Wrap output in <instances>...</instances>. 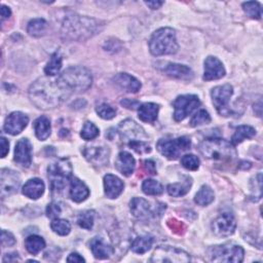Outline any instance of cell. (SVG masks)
<instances>
[{"mask_svg":"<svg viewBox=\"0 0 263 263\" xmlns=\"http://www.w3.org/2000/svg\"><path fill=\"white\" fill-rule=\"evenodd\" d=\"M68 262H84V258L81 257L78 253H71L68 258H67Z\"/></svg>","mask_w":263,"mask_h":263,"instance_id":"816d5d0a","label":"cell"},{"mask_svg":"<svg viewBox=\"0 0 263 263\" xmlns=\"http://www.w3.org/2000/svg\"><path fill=\"white\" fill-rule=\"evenodd\" d=\"M129 209L133 216L140 220H148L153 215L149 202L142 197H134L129 202Z\"/></svg>","mask_w":263,"mask_h":263,"instance_id":"7402d4cb","label":"cell"},{"mask_svg":"<svg viewBox=\"0 0 263 263\" xmlns=\"http://www.w3.org/2000/svg\"><path fill=\"white\" fill-rule=\"evenodd\" d=\"M98 115L103 118V119H112L116 116V110L111 107L109 104H106V103H103L101 105H99L96 109Z\"/></svg>","mask_w":263,"mask_h":263,"instance_id":"7bdbcfd3","label":"cell"},{"mask_svg":"<svg viewBox=\"0 0 263 263\" xmlns=\"http://www.w3.org/2000/svg\"><path fill=\"white\" fill-rule=\"evenodd\" d=\"M62 68V55L59 51H55L51 54L50 60L46 64L44 68V73L47 76H55L59 74L60 70Z\"/></svg>","mask_w":263,"mask_h":263,"instance_id":"e575fe53","label":"cell"},{"mask_svg":"<svg viewBox=\"0 0 263 263\" xmlns=\"http://www.w3.org/2000/svg\"><path fill=\"white\" fill-rule=\"evenodd\" d=\"M34 129H35L36 137L40 141L46 140L50 136V132H51L50 120L46 116L38 117L34 122Z\"/></svg>","mask_w":263,"mask_h":263,"instance_id":"83f0119b","label":"cell"},{"mask_svg":"<svg viewBox=\"0 0 263 263\" xmlns=\"http://www.w3.org/2000/svg\"><path fill=\"white\" fill-rule=\"evenodd\" d=\"M51 229L59 235H68L71 231V224L65 219H53L50 224Z\"/></svg>","mask_w":263,"mask_h":263,"instance_id":"74e56055","label":"cell"},{"mask_svg":"<svg viewBox=\"0 0 263 263\" xmlns=\"http://www.w3.org/2000/svg\"><path fill=\"white\" fill-rule=\"evenodd\" d=\"M44 183L39 178H33L28 180L23 186L22 192L25 196L31 199H38L44 193Z\"/></svg>","mask_w":263,"mask_h":263,"instance_id":"d4e9b609","label":"cell"},{"mask_svg":"<svg viewBox=\"0 0 263 263\" xmlns=\"http://www.w3.org/2000/svg\"><path fill=\"white\" fill-rule=\"evenodd\" d=\"M199 159L194 154H185L181 158V164L189 171H196L199 167Z\"/></svg>","mask_w":263,"mask_h":263,"instance_id":"b9f144b4","label":"cell"},{"mask_svg":"<svg viewBox=\"0 0 263 263\" xmlns=\"http://www.w3.org/2000/svg\"><path fill=\"white\" fill-rule=\"evenodd\" d=\"M124 184L117 176L112 174H107L104 177V189L105 194L108 198H116L118 197L123 191Z\"/></svg>","mask_w":263,"mask_h":263,"instance_id":"44dd1931","label":"cell"},{"mask_svg":"<svg viewBox=\"0 0 263 263\" xmlns=\"http://www.w3.org/2000/svg\"><path fill=\"white\" fill-rule=\"evenodd\" d=\"M118 132L122 139L127 140L128 142L132 141H143L142 139H146L147 136L144 129L137 124L134 120L126 119L120 122L118 126Z\"/></svg>","mask_w":263,"mask_h":263,"instance_id":"9a60e30c","label":"cell"},{"mask_svg":"<svg viewBox=\"0 0 263 263\" xmlns=\"http://www.w3.org/2000/svg\"><path fill=\"white\" fill-rule=\"evenodd\" d=\"M93 220H95V212L93 211H84L78 216L77 223L80 227H82L84 229H91V227L93 225Z\"/></svg>","mask_w":263,"mask_h":263,"instance_id":"f35d334b","label":"cell"},{"mask_svg":"<svg viewBox=\"0 0 263 263\" xmlns=\"http://www.w3.org/2000/svg\"><path fill=\"white\" fill-rule=\"evenodd\" d=\"M89 195L88 187L79 179L71 178L70 181V197L75 202L85 200Z\"/></svg>","mask_w":263,"mask_h":263,"instance_id":"484cf974","label":"cell"},{"mask_svg":"<svg viewBox=\"0 0 263 263\" xmlns=\"http://www.w3.org/2000/svg\"><path fill=\"white\" fill-rule=\"evenodd\" d=\"M99 128L90 121H86L81 129V133H80V136L82 139L86 140V141H89V140H92L95 138H97L99 136Z\"/></svg>","mask_w":263,"mask_h":263,"instance_id":"ab89813d","label":"cell"},{"mask_svg":"<svg viewBox=\"0 0 263 263\" xmlns=\"http://www.w3.org/2000/svg\"><path fill=\"white\" fill-rule=\"evenodd\" d=\"M211 122V116L208 111L205 110H199L197 113L194 114V116L190 120V125L192 127H196L202 124H208Z\"/></svg>","mask_w":263,"mask_h":263,"instance_id":"60d3db41","label":"cell"},{"mask_svg":"<svg viewBox=\"0 0 263 263\" xmlns=\"http://www.w3.org/2000/svg\"><path fill=\"white\" fill-rule=\"evenodd\" d=\"M57 80L68 92L85 91L92 84L91 73L82 66H71L67 68L60 74Z\"/></svg>","mask_w":263,"mask_h":263,"instance_id":"3957f363","label":"cell"},{"mask_svg":"<svg viewBox=\"0 0 263 263\" xmlns=\"http://www.w3.org/2000/svg\"><path fill=\"white\" fill-rule=\"evenodd\" d=\"M145 4L147 6H149L151 9H157L163 4V2L162 1H148V2H145Z\"/></svg>","mask_w":263,"mask_h":263,"instance_id":"9f6ffc18","label":"cell"},{"mask_svg":"<svg viewBox=\"0 0 263 263\" xmlns=\"http://www.w3.org/2000/svg\"><path fill=\"white\" fill-rule=\"evenodd\" d=\"M256 135V129L251 125H239L236 127L232 138H231V144L233 146L240 144L246 139H251Z\"/></svg>","mask_w":263,"mask_h":263,"instance_id":"f1b7e54d","label":"cell"},{"mask_svg":"<svg viewBox=\"0 0 263 263\" xmlns=\"http://www.w3.org/2000/svg\"><path fill=\"white\" fill-rule=\"evenodd\" d=\"M21 184V178L18 174L9 168H2L0 173V186L1 194L9 195L17 191V188Z\"/></svg>","mask_w":263,"mask_h":263,"instance_id":"5bb4252c","label":"cell"},{"mask_svg":"<svg viewBox=\"0 0 263 263\" xmlns=\"http://www.w3.org/2000/svg\"><path fill=\"white\" fill-rule=\"evenodd\" d=\"M11 14V11H10V8L5 6V5H2L1 6V20L4 21L5 18H8Z\"/></svg>","mask_w":263,"mask_h":263,"instance_id":"11a10c76","label":"cell"},{"mask_svg":"<svg viewBox=\"0 0 263 263\" xmlns=\"http://www.w3.org/2000/svg\"><path fill=\"white\" fill-rule=\"evenodd\" d=\"M144 163H145L144 165H145V168L148 172V174H151V175L156 174V166H155V163L153 160H146Z\"/></svg>","mask_w":263,"mask_h":263,"instance_id":"f907efd6","label":"cell"},{"mask_svg":"<svg viewBox=\"0 0 263 263\" xmlns=\"http://www.w3.org/2000/svg\"><path fill=\"white\" fill-rule=\"evenodd\" d=\"M48 179L50 181V189L52 193L62 192L71 177L72 166L68 159H60L52 162L47 167Z\"/></svg>","mask_w":263,"mask_h":263,"instance_id":"8992f818","label":"cell"},{"mask_svg":"<svg viewBox=\"0 0 263 263\" xmlns=\"http://www.w3.org/2000/svg\"><path fill=\"white\" fill-rule=\"evenodd\" d=\"M25 247L30 254L37 255L45 248V241L39 235H30L25 240Z\"/></svg>","mask_w":263,"mask_h":263,"instance_id":"d6a6232c","label":"cell"},{"mask_svg":"<svg viewBox=\"0 0 263 263\" xmlns=\"http://www.w3.org/2000/svg\"><path fill=\"white\" fill-rule=\"evenodd\" d=\"M153 245V237L150 235L138 236L132 242L130 249L136 254H144L148 252Z\"/></svg>","mask_w":263,"mask_h":263,"instance_id":"f546056e","label":"cell"},{"mask_svg":"<svg viewBox=\"0 0 263 263\" xmlns=\"http://www.w3.org/2000/svg\"><path fill=\"white\" fill-rule=\"evenodd\" d=\"M212 230L213 232L220 237H225L233 234L236 222L235 218L231 213L225 212L220 214L213 222H212Z\"/></svg>","mask_w":263,"mask_h":263,"instance_id":"7c38bea8","label":"cell"},{"mask_svg":"<svg viewBox=\"0 0 263 263\" xmlns=\"http://www.w3.org/2000/svg\"><path fill=\"white\" fill-rule=\"evenodd\" d=\"M62 209L58 202H51L46 208V216L50 219H57L61 215Z\"/></svg>","mask_w":263,"mask_h":263,"instance_id":"bcb514c9","label":"cell"},{"mask_svg":"<svg viewBox=\"0 0 263 263\" xmlns=\"http://www.w3.org/2000/svg\"><path fill=\"white\" fill-rule=\"evenodd\" d=\"M116 170L123 176H130L136 167V160L133 155L126 151H121L115 160Z\"/></svg>","mask_w":263,"mask_h":263,"instance_id":"603a6c76","label":"cell"},{"mask_svg":"<svg viewBox=\"0 0 263 263\" xmlns=\"http://www.w3.org/2000/svg\"><path fill=\"white\" fill-rule=\"evenodd\" d=\"M47 29V23L43 18H34L31 20L28 24L27 31L33 37H40L44 35Z\"/></svg>","mask_w":263,"mask_h":263,"instance_id":"836d02e7","label":"cell"},{"mask_svg":"<svg viewBox=\"0 0 263 263\" xmlns=\"http://www.w3.org/2000/svg\"><path fill=\"white\" fill-rule=\"evenodd\" d=\"M191 146V141L188 137H179L176 139H160L157 142L156 148L159 153L167 159L175 160L183 152L187 151Z\"/></svg>","mask_w":263,"mask_h":263,"instance_id":"ba28073f","label":"cell"},{"mask_svg":"<svg viewBox=\"0 0 263 263\" xmlns=\"http://www.w3.org/2000/svg\"><path fill=\"white\" fill-rule=\"evenodd\" d=\"M226 71L222 62L213 55H209L204 61L203 79L206 81L217 80L224 77Z\"/></svg>","mask_w":263,"mask_h":263,"instance_id":"ac0fdd59","label":"cell"},{"mask_svg":"<svg viewBox=\"0 0 263 263\" xmlns=\"http://www.w3.org/2000/svg\"><path fill=\"white\" fill-rule=\"evenodd\" d=\"M103 28L104 22L100 20L72 13L64 18L61 34L64 39L82 41L95 36L101 32Z\"/></svg>","mask_w":263,"mask_h":263,"instance_id":"7a4b0ae2","label":"cell"},{"mask_svg":"<svg viewBox=\"0 0 263 263\" xmlns=\"http://www.w3.org/2000/svg\"><path fill=\"white\" fill-rule=\"evenodd\" d=\"M243 11L252 18L260 20L262 15V8L261 4L257 1H248L242 3Z\"/></svg>","mask_w":263,"mask_h":263,"instance_id":"8d00e7d4","label":"cell"},{"mask_svg":"<svg viewBox=\"0 0 263 263\" xmlns=\"http://www.w3.org/2000/svg\"><path fill=\"white\" fill-rule=\"evenodd\" d=\"M121 105H123L125 108H128V109H135L139 103L137 101H132L129 99H124L121 101Z\"/></svg>","mask_w":263,"mask_h":263,"instance_id":"f5cc1de1","label":"cell"},{"mask_svg":"<svg viewBox=\"0 0 263 263\" xmlns=\"http://www.w3.org/2000/svg\"><path fill=\"white\" fill-rule=\"evenodd\" d=\"M89 248L97 259H108L113 254L112 247L100 236H96L90 240Z\"/></svg>","mask_w":263,"mask_h":263,"instance_id":"cb8c5ba5","label":"cell"},{"mask_svg":"<svg viewBox=\"0 0 263 263\" xmlns=\"http://www.w3.org/2000/svg\"><path fill=\"white\" fill-rule=\"evenodd\" d=\"M162 71L170 77L181 80H191L193 78V71L186 65L167 63L162 68Z\"/></svg>","mask_w":263,"mask_h":263,"instance_id":"ffe728a7","label":"cell"},{"mask_svg":"<svg viewBox=\"0 0 263 263\" xmlns=\"http://www.w3.org/2000/svg\"><path fill=\"white\" fill-rule=\"evenodd\" d=\"M191 260L190 255L182 249L171 246H159L155 249L151 262L154 263H187Z\"/></svg>","mask_w":263,"mask_h":263,"instance_id":"9c48e42d","label":"cell"},{"mask_svg":"<svg viewBox=\"0 0 263 263\" xmlns=\"http://www.w3.org/2000/svg\"><path fill=\"white\" fill-rule=\"evenodd\" d=\"M127 144L133 150H135L139 154H145L151 151L150 146L144 141H132V142H128Z\"/></svg>","mask_w":263,"mask_h":263,"instance_id":"f6af8a7d","label":"cell"},{"mask_svg":"<svg viewBox=\"0 0 263 263\" xmlns=\"http://www.w3.org/2000/svg\"><path fill=\"white\" fill-rule=\"evenodd\" d=\"M15 243V238L13 236V234L9 231L6 230H2L1 232V245L3 248L5 247H11Z\"/></svg>","mask_w":263,"mask_h":263,"instance_id":"7dc6e473","label":"cell"},{"mask_svg":"<svg viewBox=\"0 0 263 263\" xmlns=\"http://www.w3.org/2000/svg\"><path fill=\"white\" fill-rule=\"evenodd\" d=\"M232 95H233V87L228 83L215 86L211 90L213 104L220 115L229 116L231 114V111L228 106H229V101Z\"/></svg>","mask_w":263,"mask_h":263,"instance_id":"30bf717a","label":"cell"},{"mask_svg":"<svg viewBox=\"0 0 263 263\" xmlns=\"http://www.w3.org/2000/svg\"><path fill=\"white\" fill-rule=\"evenodd\" d=\"M2 261H3L4 263H5V262H10V263H12V262L21 261V259H20V257H18V254H17L16 252H14V253L6 254V255L4 256V258H3Z\"/></svg>","mask_w":263,"mask_h":263,"instance_id":"c3c4849f","label":"cell"},{"mask_svg":"<svg viewBox=\"0 0 263 263\" xmlns=\"http://www.w3.org/2000/svg\"><path fill=\"white\" fill-rule=\"evenodd\" d=\"M142 190L147 195H159L163 192V187L156 180L146 179L142 184Z\"/></svg>","mask_w":263,"mask_h":263,"instance_id":"d590c367","label":"cell"},{"mask_svg":"<svg viewBox=\"0 0 263 263\" xmlns=\"http://www.w3.org/2000/svg\"><path fill=\"white\" fill-rule=\"evenodd\" d=\"M28 122H29V118L26 114L20 111H15L10 113L6 117L3 125V129L5 133L9 135L16 136L26 128Z\"/></svg>","mask_w":263,"mask_h":263,"instance_id":"4fadbf2b","label":"cell"},{"mask_svg":"<svg viewBox=\"0 0 263 263\" xmlns=\"http://www.w3.org/2000/svg\"><path fill=\"white\" fill-rule=\"evenodd\" d=\"M174 105V119L182 121L189 114H191L200 105V101L195 95H183L177 97L173 103Z\"/></svg>","mask_w":263,"mask_h":263,"instance_id":"8fae6325","label":"cell"},{"mask_svg":"<svg viewBox=\"0 0 263 263\" xmlns=\"http://www.w3.org/2000/svg\"><path fill=\"white\" fill-rule=\"evenodd\" d=\"M208 254L210 261L213 262L240 263L243 260L245 251L238 245L224 243L210 248Z\"/></svg>","mask_w":263,"mask_h":263,"instance_id":"52a82bcc","label":"cell"},{"mask_svg":"<svg viewBox=\"0 0 263 263\" xmlns=\"http://www.w3.org/2000/svg\"><path fill=\"white\" fill-rule=\"evenodd\" d=\"M159 105L155 103H144L138 108V116L144 122H154L157 119Z\"/></svg>","mask_w":263,"mask_h":263,"instance_id":"4316f807","label":"cell"},{"mask_svg":"<svg viewBox=\"0 0 263 263\" xmlns=\"http://www.w3.org/2000/svg\"><path fill=\"white\" fill-rule=\"evenodd\" d=\"M112 81L115 85H117L120 89L127 92H137L141 88V82L134 76L127 73H118L116 74Z\"/></svg>","mask_w":263,"mask_h":263,"instance_id":"d6986e66","label":"cell"},{"mask_svg":"<svg viewBox=\"0 0 263 263\" xmlns=\"http://www.w3.org/2000/svg\"><path fill=\"white\" fill-rule=\"evenodd\" d=\"M198 150L205 158L212 160H229L236 156L234 146L220 138H210L202 141L198 146Z\"/></svg>","mask_w":263,"mask_h":263,"instance_id":"5b68a950","label":"cell"},{"mask_svg":"<svg viewBox=\"0 0 263 263\" xmlns=\"http://www.w3.org/2000/svg\"><path fill=\"white\" fill-rule=\"evenodd\" d=\"M191 185H192V179L190 177H186V179L182 183L170 184L167 186L166 190L171 196L179 197V196H183L186 193H188L191 188Z\"/></svg>","mask_w":263,"mask_h":263,"instance_id":"4dcf8cb0","label":"cell"},{"mask_svg":"<svg viewBox=\"0 0 263 263\" xmlns=\"http://www.w3.org/2000/svg\"><path fill=\"white\" fill-rule=\"evenodd\" d=\"M70 95L58 80L53 81L46 77L38 78L29 87V98L39 109L48 110L61 105Z\"/></svg>","mask_w":263,"mask_h":263,"instance_id":"6da1fadb","label":"cell"},{"mask_svg":"<svg viewBox=\"0 0 263 263\" xmlns=\"http://www.w3.org/2000/svg\"><path fill=\"white\" fill-rule=\"evenodd\" d=\"M14 161L24 167H29L32 162V145L27 138L17 141L14 148Z\"/></svg>","mask_w":263,"mask_h":263,"instance_id":"e0dca14e","label":"cell"},{"mask_svg":"<svg viewBox=\"0 0 263 263\" xmlns=\"http://www.w3.org/2000/svg\"><path fill=\"white\" fill-rule=\"evenodd\" d=\"M82 153L87 161L96 166H104L109 161L110 151L108 147H84Z\"/></svg>","mask_w":263,"mask_h":263,"instance_id":"2e32d148","label":"cell"},{"mask_svg":"<svg viewBox=\"0 0 263 263\" xmlns=\"http://www.w3.org/2000/svg\"><path fill=\"white\" fill-rule=\"evenodd\" d=\"M167 224H168V226H170L174 231H176V230H182V227H183V225L181 224V222H179V221H177V220H175V219L168 220V221H167Z\"/></svg>","mask_w":263,"mask_h":263,"instance_id":"db71d44e","label":"cell"},{"mask_svg":"<svg viewBox=\"0 0 263 263\" xmlns=\"http://www.w3.org/2000/svg\"><path fill=\"white\" fill-rule=\"evenodd\" d=\"M215 198V194L214 191L212 190V188L208 185H202L200 187V189L197 191V193L195 194L194 197V201L201 206H205L208 204H210Z\"/></svg>","mask_w":263,"mask_h":263,"instance_id":"1f68e13d","label":"cell"},{"mask_svg":"<svg viewBox=\"0 0 263 263\" xmlns=\"http://www.w3.org/2000/svg\"><path fill=\"white\" fill-rule=\"evenodd\" d=\"M8 151H9V143L4 137H2L1 138V157H5Z\"/></svg>","mask_w":263,"mask_h":263,"instance_id":"681fc988","label":"cell"},{"mask_svg":"<svg viewBox=\"0 0 263 263\" xmlns=\"http://www.w3.org/2000/svg\"><path fill=\"white\" fill-rule=\"evenodd\" d=\"M251 185H252V195H251V197H252V199L254 200V201H258V199H257V196H256V191H257V194L259 195V197L261 198V196H262V174L261 173H258L253 179H252V181H251Z\"/></svg>","mask_w":263,"mask_h":263,"instance_id":"ee69618b","label":"cell"},{"mask_svg":"<svg viewBox=\"0 0 263 263\" xmlns=\"http://www.w3.org/2000/svg\"><path fill=\"white\" fill-rule=\"evenodd\" d=\"M149 49L155 57L176 53L179 49V44L175 30L168 27L156 30L149 40Z\"/></svg>","mask_w":263,"mask_h":263,"instance_id":"277c9868","label":"cell"}]
</instances>
